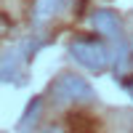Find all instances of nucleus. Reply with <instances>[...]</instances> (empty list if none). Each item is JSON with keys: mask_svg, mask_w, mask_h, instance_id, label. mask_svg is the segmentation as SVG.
I'll return each mask as SVG.
<instances>
[{"mask_svg": "<svg viewBox=\"0 0 133 133\" xmlns=\"http://www.w3.org/2000/svg\"><path fill=\"white\" fill-rule=\"evenodd\" d=\"M48 93H51V98L56 104H91L96 98L93 85L77 72H61L51 83Z\"/></svg>", "mask_w": 133, "mask_h": 133, "instance_id": "1", "label": "nucleus"}, {"mask_svg": "<svg viewBox=\"0 0 133 133\" xmlns=\"http://www.w3.org/2000/svg\"><path fill=\"white\" fill-rule=\"evenodd\" d=\"M69 56L85 66V69H91L96 75H101L107 72V66H109V51L101 40H93V37H77L69 43Z\"/></svg>", "mask_w": 133, "mask_h": 133, "instance_id": "2", "label": "nucleus"}, {"mask_svg": "<svg viewBox=\"0 0 133 133\" xmlns=\"http://www.w3.org/2000/svg\"><path fill=\"white\" fill-rule=\"evenodd\" d=\"M91 27L98 32V35H107L112 40H120L123 37V21L115 11L109 8H101V11H93L91 14Z\"/></svg>", "mask_w": 133, "mask_h": 133, "instance_id": "3", "label": "nucleus"}, {"mask_svg": "<svg viewBox=\"0 0 133 133\" xmlns=\"http://www.w3.org/2000/svg\"><path fill=\"white\" fill-rule=\"evenodd\" d=\"M21 61H24V53H21V48H11L5 51L3 56H0V83H11L16 80V72Z\"/></svg>", "mask_w": 133, "mask_h": 133, "instance_id": "4", "label": "nucleus"}, {"mask_svg": "<svg viewBox=\"0 0 133 133\" xmlns=\"http://www.w3.org/2000/svg\"><path fill=\"white\" fill-rule=\"evenodd\" d=\"M66 5V0H35V19H51Z\"/></svg>", "mask_w": 133, "mask_h": 133, "instance_id": "5", "label": "nucleus"}, {"mask_svg": "<svg viewBox=\"0 0 133 133\" xmlns=\"http://www.w3.org/2000/svg\"><path fill=\"white\" fill-rule=\"evenodd\" d=\"M115 43H117L115 69H117L120 77H123V75H128V69H130V45H128V40H125V37H120V40H115Z\"/></svg>", "mask_w": 133, "mask_h": 133, "instance_id": "6", "label": "nucleus"}, {"mask_svg": "<svg viewBox=\"0 0 133 133\" xmlns=\"http://www.w3.org/2000/svg\"><path fill=\"white\" fill-rule=\"evenodd\" d=\"M40 107H43L40 98H32V101H29L27 112H24V117H21V123H19V128H21V130H27L29 125H35V123H37V117H40Z\"/></svg>", "mask_w": 133, "mask_h": 133, "instance_id": "7", "label": "nucleus"}, {"mask_svg": "<svg viewBox=\"0 0 133 133\" xmlns=\"http://www.w3.org/2000/svg\"><path fill=\"white\" fill-rule=\"evenodd\" d=\"M130 98H133V88H130Z\"/></svg>", "mask_w": 133, "mask_h": 133, "instance_id": "8", "label": "nucleus"}, {"mask_svg": "<svg viewBox=\"0 0 133 133\" xmlns=\"http://www.w3.org/2000/svg\"><path fill=\"white\" fill-rule=\"evenodd\" d=\"M45 133H56V130H45Z\"/></svg>", "mask_w": 133, "mask_h": 133, "instance_id": "9", "label": "nucleus"}]
</instances>
